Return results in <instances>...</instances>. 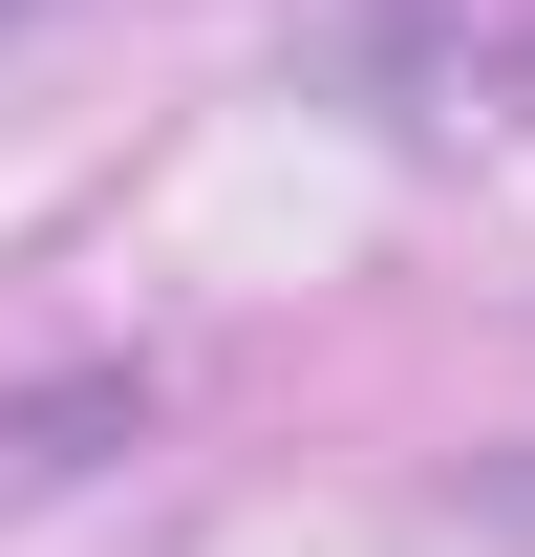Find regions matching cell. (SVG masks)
<instances>
[{
    "mask_svg": "<svg viewBox=\"0 0 535 557\" xmlns=\"http://www.w3.org/2000/svg\"><path fill=\"white\" fill-rule=\"evenodd\" d=\"M471 493H493V515H514V536H535V450H493V472H471Z\"/></svg>",
    "mask_w": 535,
    "mask_h": 557,
    "instance_id": "cell-1",
    "label": "cell"
},
{
    "mask_svg": "<svg viewBox=\"0 0 535 557\" xmlns=\"http://www.w3.org/2000/svg\"><path fill=\"white\" fill-rule=\"evenodd\" d=\"M0 22H22V0H0Z\"/></svg>",
    "mask_w": 535,
    "mask_h": 557,
    "instance_id": "cell-2",
    "label": "cell"
}]
</instances>
